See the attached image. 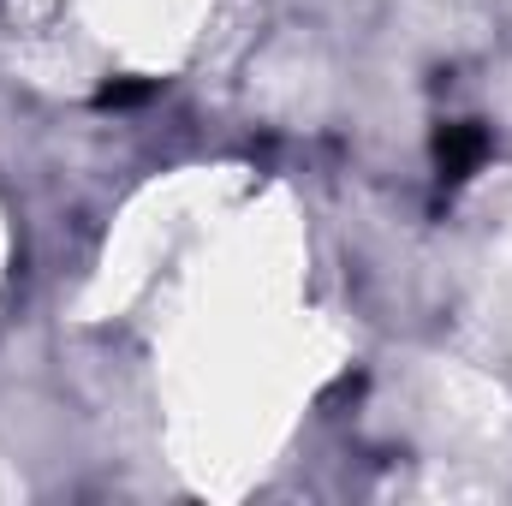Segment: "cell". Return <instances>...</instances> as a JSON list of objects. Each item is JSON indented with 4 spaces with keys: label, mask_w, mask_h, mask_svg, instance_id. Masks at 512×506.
Returning <instances> with one entry per match:
<instances>
[{
    "label": "cell",
    "mask_w": 512,
    "mask_h": 506,
    "mask_svg": "<svg viewBox=\"0 0 512 506\" xmlns=\"http://www.w3.org/2000/svg\"><path fill=\"white\" fill-rule=\"evenodd\" d=\"M435 155H441V173H447V179H465V173L489 155V137L477 126H447L441 143H435Z\"/></svg>",
    "instance_id": "cell-1"
}]
</instances>
